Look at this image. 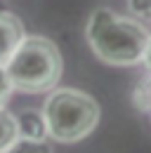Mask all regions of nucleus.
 Returning a JSON list of instances; mask_svg holds the SVG:
<instances>
[{"label": "nucleus", "mask_w": 151, "mask_h": 153, "mask_svg": "<svg viewBox=\"0 0 151 153\" xmlns=\"http://www.w3.org/2000/svg\"><path fill=\"white\" fill-rule=\"evenodd\" d=\"M5 153H52V149L45 139H31V137L19 134V139Z\"/></svg>", "instance_id": "0eeeda50"}, {"label": "nucleus", "mask_w": 151, "mask_h": 153, "mask_svg": "<svg viewBox=\"0 0 151 153\" xmlns=\"http://www.w3.org/2000/svg\"><path fill=\"white\" fill-rule=\"evenodd\" d=\"M144 64H147V68L151 71V36H149V40H147V50H144V59H142Z\"/></svg>", "instance_id": "9b49d317"}, {"label": "nucleus", "mask_w": 151, "mask_h": 153, "mask_svg": "<svg viewBox=\"0 0 151 153\" xmlns=\"http://www.w3.org/2000/svg\"><path fill=\"white\" fill-rule=\"evenodd\" d=\"M128 7H130L132 17L151 24V0H128Z\"/></svg>", "instance_id": "6e6552de"}, {"label": "nucleus", "mask_w": 151, "mask_h": 153, "mask_svg": "<svg viewBox=\"0 0 151 153\" xmlns=\"http://www.w3.org/2000/svg\"><path fill=\"white\" fill-rule=\"evenodd\" d=\"M85 36L102 61L111 66H135L144 59L149 31L137 17H120L109 7H99L90 14Z\"/></svg>", "instance_id": "f257e3e1"}, {"label": "nucleus", "mask_w": 151, "mask_h": 153, "mask_svg": "<svg viewBox=\"0 0 151 153\" xmlns=\"http://www.w3.org/2000/svg\"><path fill=\"white\" fill-rule=\"evenodd\" d=\"M14 90L24 94L52 92L61 78V54L45 36H26L5 64Z\"/></svg>", "instance_id": "f03ea898"}, {"label": "nucleus", "mask_w": 151, "mask_h": 153, "mask_svg": "<svg viewBox=\"0 0 151 153\" xmlns=\"http://www.w3.org/2000/svg\"><path fill=\"white\" fill-rule=\"evenodd\" d=\"M26 38L24 24L12 12H0V66H5L10 57L14 54L21 40Z\"/></svg>", "instance_id": "20e7f679"}, {"label": "nucleus", "mask_w": 151, "mask_h": 153, "mask_svg": "<svg viewBox=\"0 0 151 153\" xmlns=\"http://www.w3.org/2000/svg\"><path fill=\"white\" fill-rule=\"evenodd\" d=\"M43 115L47 123V134L61 144H71L85 139L97 127L99 104L80 90H52V94L45 99Z\"/></svg>", "instance_id": "7ed1b4c3"}, {"label": "nucleus", "mask_w": 151, "mask_h": 153, "mask_svg": "<svg viewBox=\"0 0 151 153\" xmlns=\"http://www.w3.org/2000/svg\"><path fill=\"white\" fill-rule=\"evenodd\" d=\"M135 99H137V104H139L147 113H151V76L139 85V90H137V97H135Z\"/></svg>", "instance_id": "1a4fd4ad"}, {"label": "nucleus", "mask_w": 151, "mask_h": 153, "mask_svg": "<svg viewBox=\"0 0 151 153\" xmlns=\"http://www.w3.org/2000/svg\"><path fill=\"white\" fill-rule=\"evenodd\" d=\"M12 90H14V85H12V80H10V76H7V68L0 66V108L10 101Z\"/></svg>", "instance_id": "9d476101"}, {"label": "nucleus", "mask_w": 151, "mask_h": 153, "mask_svg": "<svg viewBox=\"0 0 151 153\" xmlns=\"http://www.w3.org/2000/svg\"><path fill=\"white\" fill-rule=\"evenodd\" d=\"M19 139V125L17 118L5 111V106L0 108V153H5L14 141Z\"/></svg>", "instance_id": "423d86ee"}, {"label": "nucleus", "mask_w": 151, "mask_h": 153, "mask_svg": "<svg viewBox=\"0 0 151 153\" xmlns=\"http://www.w3.org/2000/svg\"><path fill=\"white\" fill-rule=\"evenodd\" d=\"M17 125H19V134L21 137H31V139H45L47 137V123H45V115L43 111H24L19 113L17 118Z\"/></svg>", "instance_id": "39448f33"}]
</instances>
